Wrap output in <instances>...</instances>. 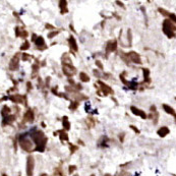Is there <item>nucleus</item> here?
Returning <instances> with one entry per match:
<instances>
[{"label":"nucleus","mask_w":176,"mask_h":176,"mask_svg":"<svg viewBox=\"0 0 176 176\" xmlns=\"http://www.w3.org/2000/svg\"><path fill=\"white\" fill-rule=\"evenodd\" d=\"M151 112H154V113L156 112V107H155V106H152V107H151Z\"/></svg>","instance_id":"33"},{"label":"nucleus","mask_w":176,"mask_h":176,"mask_svg":"<svg viewBox=\"0 0 176 176\" xmlns=\"http://www.w3.org/2000/svg\"><path fill=\"white\" fill-rule=\"evenodd\" d=\"M127 40H128V44L131 45V31L130 30L127 31Z\"/></svg>","instance_id":"24"},{"label":"nucleus","mask_w":176,"mask_h":176,"mask_svg":"<svg viewBox=\"0 0 176 176\" xmlns=\"http://www.w3.org/2000/svg\"><path fill=\"white\" fill-rule=\"evenodd\" d=\"M46 27H47V29H49V30H53L54 29V27L53 26H51V25H46Z\"/></svg>","instance_id":"32"},{"label":"nucleus","mask_w":176,"mask_h":176,"mask_svg":"<svg viewBox=\"0 0 176 176\" xmlns=\"http://www.w3.org/2000/svg\"><path fill=\"white\" fill-rule=\"evenodd\" d=\"M73 176H78V175H77V174H75V175H73Z\"/></svg>","instance_id":"38"},{"label":"nucleus","mask_w":176,"mask_h":176,"mask_svg":"<svg viewBox=\"0 0 176 176\" xmlns=\"http://www.w3.org/2000/svg\"><path fill=\"white\" fill-rule=\"evenodd\" d=\"M25 120L26 121H30V122H32L34 120V113H33V111L32 110H29L25 114Z\"/></svg>","instance_id":"13"},{"label":"nucleus","mask_w":176,"mask_h":176,"mask_svg":"<svg viewBox=\"0 0 176 176\" xmlns=\"http://www.w3.org/2000/svg\"><path fill=\"white\" fill-rule=\"evenodd\" d=\"M168 17L170 18V20H171V21H172V22H173V24H174V22H175V24H176V15L174 14V13H170V14H169V16H168Z\"/></svg>","instance_id":"23"},{"label":"nucleus","mask_w":176,"mask_h":176,"mask_svg":"<svg viewBox=\"0 0 176 176\" xmlns=\"http://www.w3.org/2000/svg\"><path fill=\"white\" fill-rule=\"evenodd\" d=\"M75 170H76V166H74V165H70V166H69V168H68V173H69V174H72Z\"/></svg>","instance_id":"22"},{"label":"nucleus","mask_w":176,"mask_h":176,"mask_svg":"<svg viewBox=\"0 0 176 176\" xmlns=\"http://www.w3.org/2000/svg\"><path fill=\"white\" fill-rule=\"evenodd\" d=\"M2 176H7V175L6 174H2Z\"/></svg>","instance_id":"37"},{"label":"nucleus","mask_w":176,"mask_h":176,"mask_svg":"<svg viewBox=\"0 0 176 176\" xmlns=\"http://www.w3.org/2000/svg\"><path fill=\"white\" fill-rule=\"evenodd\" d=\"M174 117H175V120H176V115H175V116H174Z\"/></svg>","instance_id":"39"},{"label":"nucleus","mask_w":176,"mask_h":176,"mask_svg":"<svg viewBox=\"0 0 176 176\" xmlns=\"http://www.w3.org/2000/svg\"><path fill=\"white\" fill-rule=\"evenodd\" d=\"M63 72L64 74L67 76H73L76 73V69L74 66H72L71 64H64L63 65Z\"/></svg>","instance_id":"4"},{"label":"nucleus","mask_w":176,"mask_h":176,"mask_svg":"<svg viewBox=\"0 0 176 176\" xmlns=\"http://www.w3.org/2000/svg\"><path fill=\"white\" fill-rule=\"evenodd\" d=\"M92 176H95V175H94V174H93V175H92Z\"/></svg>","instance_id":"40"},{"label":"nucleus","mask_w":176,"mask_h":176,"mask_svg":"<svg viewBox=\"0 0 176 176\" xmlns=\"http://www.w3.org/2000/svg\"><path fill=\"white\" fill-rule=\"evenodd\" d=\"M99 85H101V89H102V91H103V93L105 95H107V94H113V91H112V89L109 87V86H107V85H105L104 82H102V81H99Z\"/></svg>","instance_id":"10"},{"label":"nucleus","mask_w":176,"mask_h":176,"mask_svg":"<svg viewBox=\"0 0 176 176\" xmlns=\"http://www.w3.org/2000/svg\"><path fill=\"white\" fill-rule=\"evenodd\" d=\"M80 78H81V81L82 82H88V81H90V77H89V75H88L87 73H85V72H81Z\"/></svg>","instance_id":"15"},{"label":"nucleus","mask_w":176,"mask_h":176,"mask_svg":"<svg viewBox=\"0 0 176 176\" xmlns=\"http://www.w3.org/2000/svg\"><path fill=\"white\" fill-rule=\"evenodd\" d=\"M117 48V41L116 40H111L107 43L106 45V52L109 53V52H113L115 51Z\"/></svg>","instance_id":"6"},{"label":"nucleus","mask_w":176,"mask_h":176,"mask_svg":"<svg viewBox=\"0 0 176 176\" xmlns=\"http://www.w3.org/2000/svg\"><path fill=\"white\" fill-rule=\"evenodd\" d=\"M158 10L160 11L161 14H163V15H165V16H169V14H170V12L167 11V10H166V9H164V8H161V7H160Z\"/></svg>","instance_id":"20"},{"label":"nucleus","mask_w":176,"mask_h":176,"mask_svg":"<svg viewBox=\"0 0 176 176\" xmlns=\"http://www.w3.org/2000/svg\"><path fill=\"white\" fill-rule=\"evenodd\" d=\"M77 106H78V102H74V103H71V105L69 106V108H70L71 110H75L76 108H77Z\"/></svg>","instance_id":"25"},{"label":"nucleus","mask_w":176,"mask_h":176,"mask_svg":"<svg viewBox=\"0 0 176 176\" xmlns=\"http://www.w3.org/2000/svg\"><path fill=\"white\" fill-rule=\"evenodd\" d=\"M34 165H35L34 158L32 156H29L27 157V176H33Z\"/></svg>","instance_id":"3"},{"label":"nucleus","mask_w":176,"mask_h":176,"mask_svg":"<svg viewBox=\"0 0 176 176\" xmlns=\"http://www.w3.org/2000/svg\"><path fill=\"white\" fill-rule=\"evenodd\" d=\"M63 126H64V128H66V129L70 128V124H69V122H68L67 117H63Z\"/></svg>","instance_id":"19"},{"label":"nucleus","mask_w":176,"mask_h":176,"mask_svg":"<svg viewBox=\"0 0 176 176\" xmlns=\"http://www.w3.org/2000/svg\"><path fill=\"white\" fill-rule=\"evenodd\" d=\"M17 67H18V55H15V56L12 58L10 64H9V68H10L11 70H15Z\"/></svg>","instance_id":"9"},{"label":"nucleus","mask_w":176,"mask_h":176,"mask_svg":"<svg viewBox=\"0 0 176 176\" xmlns=\"http://www.w3.org/2000/svg\"><path fill=\"white\" fill-rule=\"evenodd\" d=\"M169 132H170V130L167 126H162L161 128L158 129V131H157V133L159 134L160 137H165L167 134H169Z\"/></svg>","instance_id":"8"},{"label":"nucleus","mask_w":176,"mask_h":176,"mask_svg":"<svg viewBox=\"0 0 176 176\" xmlns=\"http://www.w3.org/2000/svg\"><path fill=\"white\" fill-rule=\"evenodd\" d=\"M123 137H124V135H120V142H123Z\"/></svg>","instance_id":"35"},{"label":"nucleus","mask_w":176,"mask_h":176,"mask_svg":"<svg viewBox=\"0 0 176 176\" xmlns=\"http://www.w3.org/2000/svg\"><path fill=\"white\" fill-rule=\"evenodd\" d=\"M36 45L38 46V47H40V46H44L45 45V42H44V39L42 38V37H38V38L36 39Z\"/></svg>","instance_id":"17"},{"label":"nucleus","mask_w":176,"mask_h":176,"mask_svg":"<svg viewBox=\"0 0 176 176\" xmlns=\"http://www.w3.org/2000/svg\"><path fill=\"white\" fill-rule=\"evenodd\" d=\"M77 150V147H75V146H72V145H70V151H71V154L72 153H74L75 151Z\"/></svg>","instance_id":"30"},{"label":"nucleus","mask_w":176,"mask_h":176,"mask_svg":"<svg viewBox=\"0 0 176 176\" xmlns=\"http://www.w3.org/2000/svg\"><path fill=\"white\" fill-rule=\"evenodd\" d=\"M57 34H58V32H52V33H50V34L48 35V37H49V38L51 39V38H53L54 36H56Z\"/></svg>","instance_id":"28"},{"label":"nucleus","mask_w":176,"mask_h":176,"mask_svg":"<svg viewBox=\"0 0 176 176\" xmlns=\"http://www.w3.org/2000/svg\"><path fill=\"white\" fill-rule=\"evenodd\" d=\"M176 27L170 20H165L163 21V33L168 37V38H174L175 37Z\"/></svg>","instance_id":"1"},{"label":"nucleus","mask_w":176,"mask_h":176,"mask_svg":"<svg viewBox=\"0 0 176 176\" xmlns=\"http://www.w3.org/2000/svg\"><path fill=\"white\" fill-rule=\"evenodd\" d=\"M69 42V45H70V48L73 50V51H77V45H76V41L73 37H70L68 40Z\"/></svg>","instance_id":"12"},{"label":"nucleus","mask_w":176,"mask_h":176,"mask_svg":"<svg viewBox=\"0 0 176 176\" xmlns=\"http://www.w3.org/2000/svg\"><path fill=\"white\" fill-rule=\"evenodd\" d=\"M163 109H164V111L166 113H168V114H170V115H173V116H175L176 115V113H175V110L172 108V107H170L169 105H167V104H163Z\"/></svg>","instance_id":"11"},{"label":"nucleus","mask_w":176,"mask_h":176,"mask_svg":"<svg viewBox=\"0 0 176 176\" xmlns=\"http://www.w3.org/2000/svg\"><path fill=\"white\" fill-rule=\"evenodd\" d=\"M119 176H130V174H129L128 172H125V171H122Z\"/></svg>","instance_id":"31"},{"label":"nucleus","mask_w":176,"mask_h":176,"mask_svg":"<svg viewBox=\"0 0 176 176\" xmlns=\"http://www.w3.org/2000/svg\"><path fill=\"white\" fill-rule=\"evenodd\" d=\"M10 99H11L13 102H16V103H21V102H22V97H21V96H16V95H15V96L11 97Z\"/></svg>","instance_id":"18"},{"label":"nucleus","mask_w":176,"mask_h":176,"mask_svg":"<svg viewBox=\"0 0 176 176\" xmlns=\"http://www.w3.org/2000/svg\"><path fill=\"white\" fill-rule=\"evenodd\" d=\"M96 65L98 66V67L101 69V70L103 69V64H102V63H101V61H99V60H97V61H96Z\"/></svg>","instance_id":"26"},{"label":"nucleus","mask_w":176,"mask_h":176,"mask_svg":"<svg viewBox=\"0 0 176 176\" xmlns=\"http://www.w3.org/2000/svg\"><path fill=\"white\" fill-rule=\"evenodd\" d=\"M121 57H123L125 60H127V61H129V60H130L131 62L136 63V64H141V63H142V60H141L140 55H138L136 52H134V51H131V52H128L127 54H124V53L122 52Z\"/></svg>","instance_id":"2"},{"label":"nucleus","mask_w":176,"mask_h":176,"mask_svg":"<svg viewBox=\"0 0 176 176\" xmlns=\"http://www.w3.org/2000/svg\"><path fill=\"white\" fill-rule=\"evenodd\" d=\"M130 110H131V112H132L134 115H136V116H141L142 119H147V114L143 112L142 110L137 109L136 107H134V106H131V107H130Z\"/></svg>","instance_id":"7"},{"label":"nucleus","mask_w":176,"mask_h":176,"mask_svg":"<svg viewBox=\"0 0 176 176\" xmlns=\"http://www.w3.org/2000/svg\"><path fill=\"white\" fill-rule=\"evenodd\" d=\"M130 128L132 129V130H134V132H135V133H137V134L140 133V130H138V129L135 126H134V125H130Z\"/></svg>","instance_id":"29"},{"label":"nucleus","mask_w":176,"mask_h":176,"mask_svg":"<svg viewBox=\"0 0 176 176\" xmlns=\"http://www.w3.org/2000/svg\"><path fill=\"white\" fill-rule=\"evenodd\" d=\"M29 47H30V46H29V42H26L24 44V46H21V50H27Z\"/></svg>","instance_id":"27"},{"label":"nucleus","mask_w":176,"mask_h":176,"mask_svg":"<svg viewBox=\"0 0 176 176\" xmlns=\"http://www.w3.org/2000/svg\"><path fill=\"white\" fill-rule=\"evenodd\" d=\"M142 72H143V77H145V82H150V70L147 68H142Z\"/></svg>","instance_id":"14"},{"label":"nucleus","mask_w":176,"mask_h":176,"mask_svg":"<svg viewBox=\"0 0 176 176\" xmlns=\"http://www.w3.org/2000/svg\"><path fill=\"white\" fill-rule=\"evenodd\" d=\"M20 147L27 152H31L32 149H33V143L31 142L30 140L27 138H21L20 140Z\"/></svg>","instance_id":"5"},{"label":"nucleus","mask_w":176,"mask_h":176,"mask_svg":"<svg viewBox=\"0 0 176 176\" xmlns=\"http://www.w3.org/2000/svg\"><path fill=\"white\" fill-rule=\"evenodd\" d=\"M104 176H112V175H111V174H105Z\"/></svg>","instance_id":"36"},{"label":"nucleus","mask_w":176,"mask_h":176,"mask_svg":"<svg viewBox=\"0 0 176 176\" xmlns=\"http://www.w3.org/2000/svg\"><path fill=\"white\" fill-rule=\"evenodd\" d=\"M60 140L61 141H68V135L66 132L61 131V134H60Z\"/></svg>","instance_id":"21"},{"label":"nucleus","mask_w":176,"mask_h":176,"mask_svg":"<svg viewBox=\"0 0 176 176\" xmlns=\"http://www.w3.org/2000/svg\"><path fill=\"white\" fill-rule=\"evenodd\" d=\"M116 3L118 4V5H119V6H121V7H124V5H123V3H121V2H120V1H116Z\"/></svg>","instance_id":"34"},{"label":"nucleus","mask_w":176,"mask_h":176,"mask_svg":"<svg viewBox=\"0 0 176 176\" xmlns=\"http://www.w3.org/2000/svg\"><path fill=\"white\" fill-rule=\"evenodd\" d=\"M66 4H67V2L66 1H60V8H61V13H66L68 10H67V8H66Z\"/></svg>","instance_id":"16"}]
</instances>
